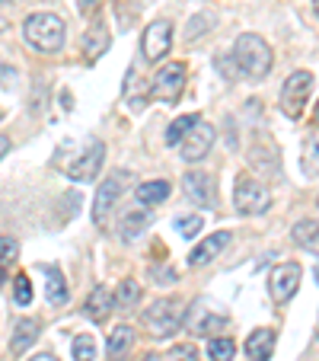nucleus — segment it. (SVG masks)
Here are the masks:
<instances>
[{
	"label": "nucleus",
	"instance_id": "1",
	"mask_svg": "<svg viewBox=\"0 0 319 361\" xmlns=\"http://www.w3.org/2000/svg\"><path fill=\"white\" fill-rule=\"evenodd\" d=\"M233 61H237V68L243 71L246 77H252V80H262V77H268V71H272V48H268V42L262 39V35L256 32H243L237 39V45H233Z\"/></svg>",
	"mask_w": 319,
	"mask_h": 361
},
{
	"label": "nucleus",
	"instance_id": "2",
	"mask_svg": "<svg viewBox=\"0 0 319 361\" xmlns=\"http://www.w3.org/2000/svg\"><path fill=\"white\" fill-rule=\"evenodd\" d=\"M23 39L42 55H55L64 45V20L55 13H32L23 23Z\"/></svg>",
	"mask_w": 319,
	"mask_h": 361
},
{
	"label": "nucleus",
	"instance_id": "3",
	"mask_svg": "<svg viewBox=\"0 0 319 361\" xmlns=\"http://www.w3.org/2000/svg\"><path fill=\"white\" fill-rule=\"evenodd\" d=\"M141 323L147 326V333L154 339H170L173 333H179V326H185V307L179 298H160L141 314Z\"/></svg>",
	"mask_w": 319,
	"mask_h": 361
},
{
	"label": "nucleus",
	"instance_id": "4",
	"mask_svg": "<svg viewBox=\"0 0 319 361\" xmlns=\"http://www.w3.org/2000/svg\"><path fill=\"white\" fill-rule=\"evenodd\" d=\"M233 204H237L239 214L256 218V214H265L272 208V192H268L265 183H258L252 173H239L237 183H233Z\"/></svg>",
	"mask_w": 319,
	"mask_h": 361
},
{
	"label": "nucleus",
	"instance_id": "5",
	"mask_svg": "<svg viewBox=\"0 0 319 361\" xmlns=\"http://www.w3.org/2000/svg\"><path fill=\"white\" fill-rule=\"evenodd\" d=\"M310 90H313V74L310 71H294L281 87V109L287 118H300L310 102Z\"/></svg>",
	"mask_w": 319,
	"mask_h": 361
},
{
	"label": "nucleus",
	"instance_id": "6",
	"mask_svg": "<svg viewBox=\"0 0 319 361\" xmlns=\"http://www.w3.org/2000/svg\"><path fill=\"white\" fill-rule=\"evenodd\" d=\"M185 74H189V68H185L182 61L163 64V68L154 74V80H150V93H154L160 102H176L179 93H182V87H185Z\"/></svg>",
	"mask_w": 319,
	"mask_h": 361
},
{
	"label": "nucleus",
	"instance_id": "7",
	"mask_svg": "<svg viewBox=\"0 0 319 361\" xmlns=\"http://www.w3.org/2000/svg\"><path fill=\"white\" fill-rule=\"evenodd\" d=\"M102 160H106V144L96 141V137H89L87 150L77 154V160L64 166V173H68L70 179H77V183H93L102 170Z\"/></svg>",
	"mask_w": 319,
	"mask_h": 361
},
{
	"label": "nucleus",
	"instance_id": "8",
	"mask_svg": "<svg viewBox=\"0 0 319 361\" xmlns=\"http://www.w3.org/2000/svg\"><path fill=\"white\" fill-rule=\"evenodd\" d=\"M173 48V23L170 20H154L141 35V51L150 64L163 61Z\"/></svg>",
	"mask_w": 319,
	"mask_h": 361
},
{
	"label": "nucleus",
	"instance_id": "9",
	"mask_svg": "<svg viewBox=\"0 0 319 361\" xmlns=\"http://www.w3.org/2000/svg\"><path fill=\"white\" fill-rule=\"evenodd\" d=\"M214 141H218L214 125H208V122L198 118V122L189 128V135L182 137V160L185 164H198V160H204L211 154V147H214Z\"/></svg>",
	"mask_w": 319,
	"mask_h": 361
},
{
	"label": "nucleus",
	"instance_id": "10",
	"mask_svg": "<svg viewBox=\"0 0 319 361\" xmlns=\"http://www.w3.org/2000/svg\"><path fill=\"white\" fill-rule=\"evenodd\" d=\"M300 279H304V269H300L297 262H281V266H275L272 275H268V291H272L275 304H287V300L297 294Z\"/></svg>",
	"mask_w": 319,
	"mask_h": 361
},
{
	"label": "nucleus",
	"instance_id": "11",
	"mask_svg": "<svg viewBox=\"0 0 319 361\" xmlns=\"http://www.w3.org/2000/svg\"><path fill=\"white\" fill-rule=\"evenodd\" d=\"M122 173H112L109 179H102V189L96 192V204H93V221L99 227H106V221H109L112 208H115V202L122 198Z\"/></svg>",
	"mask_w": 319,
	"mask_h": 361
},
{
	"label": "nucleus",
	"instance_id": "12",
	"mask_svg": "<svg viewBox=\"0 0 319 361\" xmlns=\"http://www.w3.org/2000/svg\"><path fill=\"white\" fill-rule=\"evenodd\" d=\"M182 189L192 202L204 204V208H214V204H218V183H214V176H208V173H198V170L185 173Z\"/></svg>",
	"mask_w": 319,
	"mask_h": 361
},
{
	"label": "nucleus",
	"instance_id": "13",
	"mask_svg": "<svg viewBox=\"0 0 319 361\" xmlns=\"http://www.w3.org/2000/svg\"><path fill=\"white\" fill-rule=\"evenodd\" d=\"M230 240H233L230 231H214V233H208V237H204V243H198L195 250H192L189 266H192V269H201V266H208V262H214L220 252L230 246Z\"/></svg>",
	"mask_w": 319,
	"mask_h": 361
},
{
	"label": "nucleus",
	"instance_id": "14",
	"mask_svg": "<svg viewBox=\"0 0 319 361\" xmlns=\"http://www.w3.org/2000/svg\"><path fill=\"white\" fill-rule=\"evenodd\" d=\"M109 29H106V23H93V26L87 29V35H83V61L87 64H96L106 51H109Z\"/></svg>",
	"mask_w": 319,
	"mask_h": 361
},
{
	"label": "nucleus",
	"instance_id": "15",
	"mask_svg": "<svg viewBox=\"0 0 319 361\" xmlns=\"http://www.w3.org/2000/svg\"><path fill=\"white\" fill-rule=\"evenodd\" d=\"M115 310V300H112V291L109 288H102V285H96L93 291H89V298H87V304H83V314L89 317L93 323H102L106 317Z\"/></svg>",
	"mask_w": 319,
	"mask_h": 361
},
{
	"label": "nucleus",
	"instance_id": "16",
	"mask_svg": "<svg viewBox=\"0 0 319 361\" xmlns=\"http://www.w3.org/2000/svg\"><path fill=\"white\" fill-rule=\"evenodd\" d=\"M275 329L262 326L256 329V333H249V339H246V355H249L252 361H272V352H275Z\"/></svg>",
	"mask_w": 319,
	"mask_h": 361
},
{
	"label": "nucleus",
	"instance_id": "17",
	"mask_svg": "<svg viewBox=\"0 0 319 361\" xmlns=\"http://www.w3.org/2000/svg\"><path fill=\"white\" fill-rule=\"evenodd\" d=\"M39 329L42 323L35 320V317H26V320H20L13 326V339H10V352L13 355H23L26 348L35 345V339H39Z\"/></svg>",
	"mask_w": 319,
	"mask_h": 361
},
{
	"label": "nucleus",
	"instance_id": "18",
	"mask_svg": "<svg viewBox=\"0 0 319 361\" xmlns=\"http://www.w3.org/2000/svg\"><path fill=\"white\" fill-rule=\"evenodd\" d=\"M45 272H48V281H45L48 304H51V307H64V304H68V281H64L61 269L51 266V269H45Z\"/></svg>",
	"mask_w": 319,
	"mask_h": 361
},
{
	"label": "nucleus",
	"instance_id": "19",
	"mask_svg": "<svg viewBox=\"0 0 319 361\" xmlns=\"http://www.w3.org/2000/svg\"><path fill=\"white\" fill-rule=\"evenodd\" d=\"M170 183L166 179H154V183H144L137 185V202L144 204V208H154V204H163L166 198H170Z\"/></svg>",
	"mask_w": 319,
	"mask_h": 361
},
{
	"label": "nucleus",
	"instance_id": "20",
	"mask_svg": "<svg viewBox=\"0 0 319 361\" xmlns=\"http://www.w3.org/2000/svg\"><path fill=\"white\" fill-rule=\"evenodd\" d=\"M291 237H294V243L304 246V250L319 252V221H313V218L297 221V224H294V231H291Z\"/></svg>",
	"mask_w": 319,
	"mask_h": 361
},
{
	"label": "nucleus",
	"instance_id": "21",
	"mask_svg": "<svg viewBox=\"0 0 319 361\" xmlns=\"http://www.w3.org/2000/svg\"><path fill=\"white\" fill-rule=\"evenodd\" d=\"M135 345V329L131 326H115L109 333V342H106V352H109V358H122V355H128V348Z\"/></svg>",
	"mask_w": 319,
	"mask_h": 361
},
{
	"label": "nucleus",
	"instance_id": "22",
	"mask_svg": "<svg viewBox=\"0 0 319 361\" xmlns=\"http://www.w3.org/2000/svg\"><path fill=\"white\" fill-rule=\"evenodd\" d=\"M147 221H150V214H147V208H137V212H131V214H125L122 218V240H137L141 237V231L147 227Z\"/></svg>",
	"mask_w": 319,
	"mask_h": 361
},
{
	"label": "nucleus",
	"instance_id": "23",
	"mask_svg": "<svg viewBox=\"0 0 319 361\" xmlns=\"http://www.w3.org/2000/svg\"><path fill=\"white\" fill-rule=\"evenodd\" d=\"M112 300H115L118 310H128V307H137V300H141V285H137L135 279H125L122 285H118V291L112 294Z\"/></svg>",
	"mask_w": 319,
	"mask_h": 361
},
{
	"label": "nucleus",
	"instance_id": "24",
	"mask_svg": "<svg viewBox=\"0 0 319 361\" xmlns=\"http://www.w3.org/2000/svg\"><path fill=\"white\" fill-rule=\"evenodd\" d=\"M195 314H198V320H185V323H189V326L195 329L198 336H204V333H218V329H220V326H224V323H227L224 317H211V314H208V310H204L201 304H195Z\"/></svg>",
	"mask_w": 319,
	"mask_h": 361
},
{
	"label": "nucleus",
	"instance_id": "25",
	"mask_svg": "<svg viewBox=\"0 0 319 361\" xmlns=\"http://www.w3.org/2000/svg\"><path fill=\"white\" fill-rule=\"evenodd\" d=\"M233 355H237V345H233V339H227V336H214V339L208 342L211 361H230Z\"/></svg>",
	"mask_w": 319,
	"mask_h": 361
},
{
	"label": "nucleus",
	"instance_id": "26",
	"mask_svg": "<svg viewBox=\"0 0 319 361\" xmlns=\"http://www.w3.org/2000/svg\"><path fill=\"white\" fill-rule=\"evenodd\" d=\"M195 122H198V116H179L176 122L166 128V144H170V147H176V144L182 141L185 135H189V128H192Z\"/></svg>",
	"mask_w": 319,
	"mask_h": 361
},
{
	"label": "nucleus",
	"instance_id": "27",
	"mask_svg": "<svg viewBox=\"0 0 319 361\" xmlns=\"http://www.w3.org/2000/svg\"><path fill=\"white\" fill-rule=\"evenodd\" d=\"M214 13H198V16H192V23H189V29H185V42H195L201 32H211L214 29Z\"/></svg>",
	"mask_w": 319,
	"mask_h": 361
},
{
	"label": "nucleus",
	"instance_id": "28",
	"mask_svg": "<svg viewBox=\"0 0 319 361\" xmlns=\"http://www.w3.org/2000/svg\"><path fill=\"white\" fill-rule=\"evenodd\" d=\"M32 298H35V291H32V281H29V275L26 272L16 275V281H13V300H16V307H29V304H32Z\"/></svg>",
	"mask_w": 319,
	"mask_h": 361
},
{
	"label": "nucleus",
	"instance_id": "29",
	"mask_svg": "<svg viewBox=\"0 0 319 361\" xmlns=\"http://www.w3.org/2000/svg\"><path fill=\"white\" fill-rule=\"evenodd\" d=\"M70 348H74V358H77V361H93V358H96V339H93L89 333L77 336Z\"/></svg>",
	"mask_w": 319,
	"mask_h": 361
},
{
	"label": "nucleus",
	"instance_id": "30",
	"mask_svg": "<svg viewBox=\"0 0 319 361\" xmlns=\"http://www.w3.org/2000/svg\"><path fill=\"white\" fill-rule=\"evenodd\" d=\"M201 227H204V218H201V214H189V218H176V231L182 233L185 240H192L198 231H201Z\"/></svg>",
	"mask_w": 319,
	"mask_h": 361
},
{
	"label": "nucleus",
	"instance_id": "31",
	"mask_svg": "<svg viewBox=\"0 0 319 361\" xmlns=\"http://www.w3.org/2000/svg\"><path fill=\"white\" fill-rule=\"evenodd\" d=\"M16 256H20V243L13 237H0V266H10Z\"/></svg>",
	"mask_w": 319,
	"mask_h": 361
},
{
	"label": "nucleus",
	"instance_id": "32",
	"mask_svg": "<svg viewBox=\"0 0 319 361\" xmlns=\"http://www.w3.org/2000/svg\"><path fill=\"white\" fill-rule=\"evenodd\" d=\"M170 361H198V348L192 342H182V345H176L170 352Z\"/></svg>",
	"mask_w": 319,
	"mask_h": 361
},
{
	"label": "nucleus",
	"instance_id": "33",
	"mask_svg": "<svg viewBox=\"0 0 319 361\" xmlns=\"http://www.w3.org/2000/svg\"><path fill=\"white\" fill-rule=\"evenodd\" d=\"M96 7H99V0H77V10H80L83 16H93Z\"/></svg>",
	"mask_w": 319,
	"mask_h": 361
},
{
	"label": "nucleus",
	"instance_id": "34",
	"mask_svg": "<svg viewBox=\"0 0 319 361\" xmlns=\"http://www.w3.org/2000/svg\"><path fill=\"white\" fill-rule=\"evenodd\" d=\"M306 150H310V157L319 160V128L310 135V144H306Z\"/></svg>",
	"mask_w": 319,
	"mask_h": 361
},
{
	"label": "nucleus",
	"instance_id": "35",
	"mask_svg": "<svg viewBox=\"0 0 319 361\" xmlns=\"http://www.w3.org/2000/svg\"><path fill=\"white\" fill-rule=\"evenodd\" d=\"M7 154H10V137H7V135H0V160L7 157Z\"/></svg>",
	"mask_w": 319,
	"mask_h": 361
},
{
	"label": "nucleus",
	"instance_id": "36",
	"mask_svg": "<svg viewBox=\"0 0 319 361\" xmlns=\"http://www.w3.org/2000/svg\"><path fill=\"white\" fill-rule=\"evenodd\" d=\"M29 361H58V358L51 352H45V355H35V358H29Z\"/></svg>",
	"mask_w": 319,
	"mask_h": 361
},
{
	"label": "nucleus",
	"instance_id": "37",
	"mask_svg": "<svg viewBox=\"0 0 319 361\" xmlns=\"http://www.w3.org/2000/svg\"><path fill=\"white\" fill-rule=\"evenodd\" d=\"M7 4H10V0H0V10L7 7ZM4 29H7V20H4V16H0V32H4Z\"/></svg>",
	"mask_w": 319,
	"mask_h": 361
},
{
	"label": "nucleus",
	"instance_id": "38",
	"mask_svg": "<svg viewBox=\"0 0 319 361\" xmlns=\"http://www.w3.org/2000/svg\"><path fill=\"white\" fill-rule=\"evenodd\" d=\"M141 361H160V355H154V352H147V355H141Z\"/></svg>",
	"mask_w": 319,
	"mask_h": 361
},
{
	"label": "nucleus",
	"instance_id": "39",
	"mask_svg": "<svg viewBox=\"0 0 319 361\" xmlns=\"http://www.w3.org/2000/svg\"><path fill=\"white\" fill-rule=\"evenodd\" d=\"M4 281H7V272H4V266H0V288H4Z\"/></svg>",
	"mask_w": 319,
	"mask_h": 361
},
{
	"label": "nucleus",
	"instance_id": "40",
	"mask_svg": "<svg viewBox=\"0 0 319 361\" xmlns=\"http://www.w3.org/2000/svg\"><path fill=\"white\" fill-rule=\"evenodd\" d=\"M313 122L319 125V102H316V112H313Z\"/></svg>",
	"mask_w": 319,
	"mask_h": 361
},
{
	"label": "nucleus",
	"instance_id": "41",
	"mask_svg": "<svg viewBox=\"0 0 319 361\" xmlns=\"http://www.w3.org/2000/svg\"><path fill=\"white\" fill-rule=\"evenodd\" d=\"M313 10H316V16H319V0H313Z\"/></svg>",
	"mask_w": 319,
	"mask_h": 361
},
{
	"label": "nucleus",
	"instance_id": "42",
	"mask_svg": "<svg viewBox=\"0 0 319 361\" xmlns=\"http://www.w3.org/2000/svg\"><path fill=\"white\" fill-rule=\"evenodd\" d=\"M316 279H319V269H316Z\"/></svg>",
	"mask_w": 319,
	"mask_h": 361
},
{
	"label": "nucleus",
	"instance_id": "43",
	"mask_svg": "<svg viewBox=\"0 0 319 361\" xmlns=\"http://www.w3.org/2000/svg\"><path fill=\"white\" fill-rule=\"evenodd\" d=\"M316 204H319V198H316Z\"/></svg>",
	"mask_w": 319,
	"mask_h": 361
},
{
	"label": "nucleus",
	"instance_id": "44",
	"mask_svg": "<svg viewBox=\"0 0 319 361\" xmlns=\"http://www.w3.org/2000/svg\"><path fill=\"white\" fill-rule=\"evenodd\" d=\"M316 336H319V333H316Z\"/></svg>",
	"mask_w": 319,
	"mask_h": 361
}]
</instances>
